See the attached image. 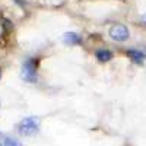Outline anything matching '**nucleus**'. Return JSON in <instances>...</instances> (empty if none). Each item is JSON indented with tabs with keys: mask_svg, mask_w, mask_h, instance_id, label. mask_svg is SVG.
<instances>
[{
	"mask_svg": "<svg viewBox=\"0 0 146 146\" xmlns=\"http://www.w3.org/2000/svg\"><path fill=\"white\" fill-rule=\"evenodd\" d=\"M110 36H111L114 41L123 42L130 36V32H129V28L126 25H114L110 29Z\"/></svg>",
	"mask_w": 146,
	"mask_h": 146,
	"instance_id": "2",
	"label": "nucleus"
},
{
	"mask_svg": "<svg viewBox=\"0 0 146 146\" xmlns=\"http://www.w3.org/2000/svg\"><path fill=\"white\" fill-rule=\"evenodd\" d=\"M0 78H2V73H0Z\"/></svg>",
	"mask_w": 146,
	"mask_h": 146,
	"instance_id": "9",
	"label": "nucleus"
},
{
	"mask_svg": "<svg viewBox=\"0 0 146 146\" xmlns=\"http://www.w3.org/2000/svg\"><path fill=\"white\" fill-rule=\"evenodd\" d=\"M22 78L27 82H31V83H34L36 80V63L34 62V60H29V62H27L25 64H23Z\"/></svg>",
	"mask_w": 146,
	"mask_h": 146,
	"instance_id": "3",
	"label": "nucleus"
},
{
	"mask_svg": "<svg viewBox=\"0 0 146 146\" xmlns=\"http://www.w3.org/2000/svg\"><path fill=\"white\" fill-rule=\"evenodd\" d=\"M3 146H22V143L15 140V139H12V137H6L3 140Z\"/></svg>",
	"mask_w": 146,
	"mask_h": 146,
	"instance_id": "7",
	"label": "nucleus"
},
{
	"mask_svg": "<svg viewBox=\"0 0 146 146\" xmlns=\"http://www.w3.org/2000/svg\"><path fill=\"white\" fill-rule=\"evenodd\" d=\"M40 130V120L36 117H27L23 118L19 126H18V131L22 136H32L36 131Z\"/></svg>",
	"mask_w": 146,
	"mask_h": 146,
	"instance_id": "1",
	"label": "nucleus"
},
{
	"mask_svg": "<svg viewBox=\"0 0 146 146\" xmlns=\"http://www.w3.org/2000/svg\"><path fill=\"white\" fill-rule=\"evenodd\" d=\"M95 56L100 62H110V60L113 58V53L108 51V50H98Z\"/></svg>",
	"mask_w": 146,
	"mask_h": 146,
	"instance_id": "6",
	"label": "nucleus"
},
{
	"mask_svg": "<svg viewBox=\"0 0 146 146\" xmlns=\"http://www.w3.org/2000/svg\"><path fill=\"white\" fill-rule=\"evenodd\" d=\"M127 56L135 63H143V60H145V54L142 51H139V50H129L127 51Z\"/></svg>",
	"mask_w": 146,
	"mask_h": 146,
	"instance_id": "5",
	"label": "nucleus"
},
{
	"mask_svg": "<svg viewBox=\"0 0 146 146\" xmlns=\"http://www.w3.org/2000/svg\"><path fill=\"white\" fill-rule=\"evenodd\" d=\"M63 41L66 44H79L80 42V35L76 32H66L63 35Z\"/></svg>",
	"mask_w": 146,
	"mask_h": 146,
	"instance_id": "4",
	"label": "nucleus"
},
{
	"mask_svg": "<svg viewBox=\"0 0 146 146\" xmlns=\"http://www.w3.org/2000/svg\"><path fill=\"white\" fill-rule=\"evenodd\" d=\"M143 21H146V16H143Z\"/></svg>",
	"mask_w": 146,
	"mask_h": 146,
	"instance_id": "8",
	"label": "nucleus"
}]
</instances>
